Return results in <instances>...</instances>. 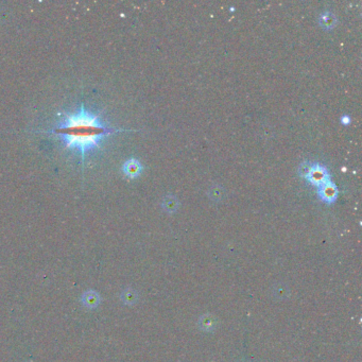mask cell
Here are the masks:
<instances>
[{
	"instance_id": "6da1fadb",
	"label": "cell",
	"mask_w": 362,
	"mask_h": 362,
	"mask_svg": "<svg viewBox=\"0 0 362 362\" xmlns=\"http://www.w3.org/2000/svg\"><path fill=\"white\" fill-rule=\"evenodd\" d=\"M118 131L106 125L100 116L88 112L82 104L77 113L65 114L63 121L49 133L60 137L67 149L79 151L84 162L86 154L100 147L104 137Z\"/></svg>"
},
{
	"instance_id": "7a4b0ae2",
	"label": "cell",
	"mask_w": 362,
	"mask_h": 362,
	"mask_svg": "<svg viewBox=\"0 0 362 362\" xmlns=\"http://www.w3.org/2000/svg\"><path fill=\"white\" fill-rule=\"evenodd\" d=\"M306 177L315 185L320 187L323 184L329 181L327 170L321 165H314L306 170Z\"/></svg>"
},
{
	"instance_id": "3957f363",
	"label": "cell",
	"mask_w": 362,
	"mask_h": 362,
	"mask_svg": "<svg viewBox=\"0 0 362 362\" xmlns=\"http://www.w3.org/2000/svg\"><path fill=\"white\" fill-rule=\"evenodd\" d=\"M319 195H320L323 201L327 202V203H331L336 200L337 195H338L337 186L330 181L326 182L325 184L320 186V188H319Z\"/></svg>"
},
{
	"instance_id": "277c9868",
	"label": "cell",
	"mask_w": 362,
	"mask_h": 362,
	"mask_svg": "<svg viewBox=\"0 0 362 362\" xmlns=\"http://www.w3.org/2000/svg\"><path fill=\"white\" fill-rule=\"evenodd\" d=\"M141 169H143V167H141L140 162L136 160L126 161L122 167L124 174L126 176L132 177V179L133 177H136L137 175H139V173L141 172Z\"/></svg>"
},
{
	"instance_id": "5b68a950",
	"label": "cell",
	"mask_w": 362,
	"mask_h": 362,
	"mask_svg": "<svg viewBox=\"0 0 362 362\" xmlns=\"http://www.w3.org/2000/svg\"><path fill=\"white\" fill-rule=\"evenodd\" d=\"M336 23H337V18L330 12H325L320 16V24L322 25V27L327 28V29L335 27Z\"/></svg>"
},
{
	"instance_id": "8992f818",
	"label": "cell",
	"mask_w": 362,
	"mask_h": 362,
	"mask_svg": "<svg viewBox=\"0 0 362 362\" xmlns=\"http://www.w3.org/2000/svg\"><path fill=\"white\" fill-rule=\"evenodd\" d=\"M164 206L167 210H170V211H173L174 209H176L177 207V202H176V199L173 198V197H166L165 198V201H164Z\"/></svg>"
}]
</instances>
